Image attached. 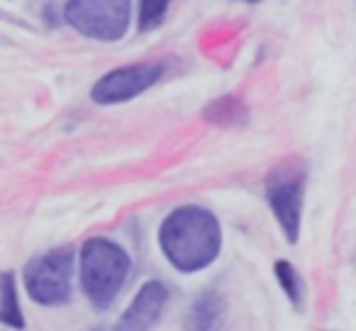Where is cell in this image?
<instances>
[{
	"instance_id": "1",
	"label": "cell",
	"mask_w": 356,
	"mask_h": 331,
	"mask_svg": "<svg viewBox=\"0 0 356 331\" xmlns=\"http://www.w3.org/2000/svg\"><path fill=\"white\" fill-rule=\"evenodd\" d=\"M159 246L166 261L181 273H198L213 266L222 248V229L215 214L198 205L178 207L159 229Z\"/></svg>"
},
{
	"instance_id": "2",
	"label": "cell",
	"mask_w": 356,
	"mask_h": 331,
	"mask_svg": "<svg viewBox=\"0 0 356 331\" xmlns=\"http://www.w3.org/2000/svg\"><path fill=\"white\" fill-rule=\"evenodd\" d=\"M127 251L110 239H88L81 248V287L95 309H108L129 275Z\"/></svg>"
},
{
	"instance_id": "3",
	"label": "cell",
	"mask_w": 356,
	"mask_h": 331,
	"mask_svg": "<svg viewBox=\"0 0 356 331\" xmlns=\"http://www.w3.org/2000/svg\"><path fill=\"white\" fill-rule=\"evenodd\" d=\"M64 17L88 40L118 42L127 35L132 0H69Z\"/></svg>"
},
{
	"instance_id": "4",
	"label": "cell",
	"mask_w": 356,
	"mask_h": 331,
	"mask_svg": "<svg viewBox=\"0 0 356 331\" xmlns=\"http://www.w3.org/2000/svg\"><path fill=\"white\" fill-rule=\"evenodd\" d=\"M74 280V248H54L32 258L25 266L27 295L44 307H59L71 300Z\"/></svg>"
},
{
	"instance_id": "5",
	"label": "cell",
	"mask_w": 356,
	"mask_h": 331,
	"mask_svg": "<svg viewBox=\"0 0 356 331\" xmlns=\"http://www.w3.org/2000/svg\"><path fill=\"white\" fill-rule=\"evenodd\" d=\"M302 198H305V173L300 166L283 163L268 176L266 180V200L276 217L281 232L286 234L288 244H296L300 237L302 219Z\"/></svg>"
},
{
	"instance_id": "6",
	"label": "cell",
	"mask_w": 356,
	"mask_h": 331,
	"mask_svg": "<svg viewBox=\"0 0 356 331\" xmlns=\"http://www.w3.org/2000/svg\"><path fill=\"white\" fill-rule=\"evenodd\" d=\"M163 76V64H134L108 71L90 90V98L98 105H118L142 95Z\"/></svg>"
},
{
	"instance_id": "7",
	"label": "cell",
	"mask_w": 356,
	"mask_h": 331,
	"mask_svg": "<svg viewBox=\"0 0 356 331\" xmlns=\"http://www.w3.org/2000/svg\"><path fill=\"white\" fill-rule=\"evenodd\" d=\"M166 300H168V290L163 287V282L149 280L137 292L132 305L124 309L118 326L120 329H149V326H154L159 321L163 307H166Z\"/></svg>"
},
{
	"instance_id": "8",
	"label": "cell",
	"mask_w": 356,
	"mask_h": 331,
	"mask_svg": "<svg viewBox=\"0 0 356 331\" xmlns=\"http://www.w3.org/2000/svg\"><path fill=\"white\" fill-rule=\"evenodd\" d=\"M0 321H6L8 326L22 329V312L17 307V287L13 273H3L0 275Z\"/></svg>"
},
{
	"instance_id": "9",
	"label": "cell",
	"mask_w": 356,
	"mask_h": 331,
	"mask_svg": "<svg viewBox=\"0 0 356 331\" xmlns=\"http://www.w3.org/2000/svg\"><path fill=\"white\" fill-rule=\"evenodd\" d=\"M222 319V297L215 292H205L193 307V326L198 329H215Z\"/></svg>"
},
{
	"instance_id": "10",
	"label": "cell",
	"mask_w": 356,
	"mask_h": 331,
	"mask_svg": "<svg viewBox=\"0 0 356 331\" xmlns=\"http://www.w3.org/2000/svg\"><path fill=\"white\" fill-rule=\"evenodd\" d=\"M273 273H276L278 285L283 287V292H286L288 300L293 302V307H296V309H300V307H302V297H305L300 273H298L296 268H293V263H288V261H276V266H273Z\"/></svg>"
},
{
	"instance_id": "11",
	"label": "cell",
	"mask_w": 356,
	"mask_h": 331,
	"mask_svg": "<svg viewBox=\"0 0 356 331\" xmlns=\"http://www.w3.org/2000/svg\"><path fill=\"white\" fill-rule=\"evenodd\" d=\"M173 0H139V30L152 32L163 22Z\"/></svg>"
},
{
	"instance_id": "12",
	"label": "cell",
	"mask_w": 356,
	"mask_h": 331,
	"mask_svg": "<svg viewBox=\"0 0 356 331\" xmlns=\"http://www.w3.org/2000/svg\"><path fill=\"white\" fill-rule=\"evenodd\" d=\"M242 3H261V0H242Z\"/></svg>"
}]
</instances>
